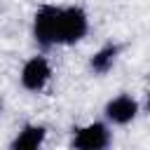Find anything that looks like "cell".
I'll list each match as a JSON object with an SVG mask.
<instances>
[{"label": "cell", "mask_w": 150, "mask_h": 150, "mask_svg": "<svg viewBox=\"0 0 150 150\" xmlns=\"http://www.w3.org/2000/svg\"><path fill=\"white\" fill-rule=\"evenodd\" d=\"M110 145V129L103 122H89L73 134V148L77 150H103Z\"/></svg>", "instance_id": "7a4b0ae2"}, {"label": "cell", "mask_w": 150, "mask_h": 150, "mask_svg": "<svg viewBox=\"0 0 150 150\" xmlns=\"http://www.w3.org/2000/svg\"><path fill=\"white\" fill-rule=\"evenodd\" d=\"M0 108H2V101H0Z\"/></svg>", "instance_id": "9c48e42d"}, {"label": "cell", "mask_w": 150, "mask_h": 150, "mask_svg": "<svg viewBox=\"0 0 150 150\" xmlns=\"http://www.w3.org/2000/svg\"><path fill=\"white\" fill-rule=\"evenodd\" d=\"M56 16L59 7L56 5H42L35 12L33 19V38L42 47H54L56 45Z\"/></svg>", "instance_id": "3957f363"}, {"label": "cell", "mask_w": 150, "mask_h": 150, "mask_svg": "<svg viewBox=\"0 0 150 150\" xmlns=\"http://www.w3.org/2000/svg\"><path fill=\"white\" fill-rule=\"evenodd\" d=\"M89 30V19L82 7H59L56 16V45H75Z\"/></svg>", "instance_id": "6da1fadb"}, {"label": "cell", "mask_w": 150, "mask_h": 150, "mask_svg": "<svg viewBox=\"0 0 150 150\" xmlns=\"http://www.w3.org/2000/svg\"><path fill=\"white\" fill-rule=\"evenodd\" d=\"M47 129L42 124H26L12 141V150H35L45 143Z\"/></svg>", "instance_id": "8992f818"}, {"label": "cell", "mask_w": 150, "mask_h": 150, "mask_svg": "<svg viewBox=\"0 0 150 150\" xmlns=\"http://www.w3.org/2000/svg\"><path fill=\"white\" fill-rule=\"evenodd\" d=\"M21 87L28 91H42L47 82L52 80V66L45 56H30L21 68Z\"/></svg>", "instance_id": "277c9868"}, {"label": "cell", "mask_w": 150, "mask_h": 150, "mask_svg": "<svg viewBox=\"0 0 150 150\" xmlns=\"http://www.w3.org/2000/svg\"><path fill=\"white\" fill-rule=\"evenodd\" d=\"M105 120L110 124H117V127H124L129 122H134V117L138 115V103L134 96L129 94H120L115 98H110L105 103Z\"/></svg>", "instance_id": "5b68a950"}, {"label": "cell", "mask_w": 150, "mask_h": 150, "mask_svg": "<svg viewBox=\"0 0 150 150\" xmlns=\"http://www.w3.org/2000/svg\"><path fill=\"white\" fill-rule=\"evenodd\" d=\"M145 108H148V112H150V91H148V96H145Z\"/></svg>", "instance_id": "ba28073f"}, {"label": "cell", "mask_w": 150, "mask_h": 150, "mask_svg": "<svg viewBox=\"0 0 150 150\" xmlns=\"http://www.w3.org/2000/svg\"><path fill=\"white\" fill-rule=\"evenodd\" d=\"M117 54H120V47H117V45H103V47L91 56L89 68H91L96 75H103V73H108V70L115 66Z\"/></svg>", "instance_id": "52a82bcc"}]
</instances>
